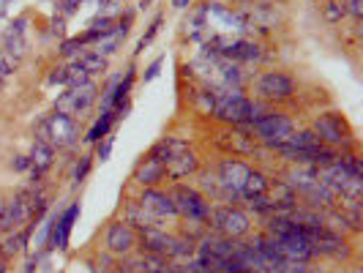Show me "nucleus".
Wrapping results in <instances>:
<instances>
[{
	"label": "nucleus",
	"instance_id": "nucleus-14",
	"mask_svg": "<svg viewBox=\"0 0 363 273\" xmlns=\"http://www.w3.org/2000/svg\"><path fill=\"white\" fill-rule=\"evenodd\" d=\"M140 208L147 211L153 218H162V216H178V211H175V202L169 194H164L159 189H145L143 191V197H140Z\"/></svg>",
	"mask_w": 363,
	"mask_h": 273
},
{
	"label": "nucleus",
	"instance_id": "nucleus-12",
	"mask_svg": "<svg viewBox=\"0 0 363 273\" xmlns=\"http://www.w3.org/2000/svg\"><path fill=\"white\" fill-rule=\"evenodd\" d=\"M137 246V233L134 227L128 224L126 218L123 221H112L107 230V249L112 255H123L126 257L131 249Z\"/></svg>",
	"mask_w": 363,
	"mask_h": 273
},
{
	"label": "nucleus",
	"instance_id": "nucleus-4",
	"mask_svg": "<svg viewBox=\"0 0 363 273\" xmlns=\"http://www.w3.org/2000/svg\"><path fill=\"white\" fill-rule=\"evenodd\" d=\"M175 211H178V216L189 218V221H200L205 224L208 218H211V202L205 194H200L197 189H189V186H178V191H175Z\"/></svg>",
	"mask_w": 363,
	"mask_h": 273
},
{
	"label": "nucleus",
	"instance_id": "nucleus-17",
	"mask_svg": "<svg viewBox=\"0 0 363 273\" xmlns=\"http://www.w3.org/2000/svg\"><path fill=\"white\" fill-rule=\"evenodd\" d=\"M164 178H167L164 164L153 162V159H145V162L134 169V181L140 183V186H147V189H153V186H156V183H162Z\"/></svg>",
	"mask_w": 363,
	"mask_h": 273
},
{
	"label": "nucleus",
	"instance_id": "nucleus-19",
	"mask_svg": "<svg viewBox=\"0 0 363 273\" xmlns=\"http://www.w3.org/2000/svg\"><path fill=\"white\" fill-rule=\"evenodd\" d=\"M183 150H189V145H186L183 140H175V137H164V140H159L156 145L150 147L147 159L167 164L169 159H172V156H178V153H183Z\"/></svg>",
	"mask_w": 363,
	"mask_h": 273
},
{
	"label": "nucleus",
	"instance_id": "nucleus-26",
	"mask_svg": "<svg viewBox=\"0 0 363 273\" xmlns=\"http://www.w3.org/2000/svg\"><path fill=\"white\" fill-rule=\"evenodd\" d=\"M323 14H325L328 22H339V19L345 17V3L342 0H328L325 6H323Z\"/></svg>",
	"mask_w": 363,
	"mask_h": 273
},
{
	"label": "nucleus",
	"instance_id": "nucleus-18",
	"mask_svg": "<svg viewBox=\"0 0 363 273\" xmlns=\"http://www.w3.org/2000/svg\"><path fill=\"white\" fill-rule=\"evenodd\" d=\"M164 169H167V175H169L172 181H178V178H186V175H191V172L197 169V156H194L191 150H183V153L172 156L169 162L164 164Z\"/></svg>",
	"mask_w": 363,
	"mask_h": 273
},
{
	"label": "nucleus",
	"instance_id": "nucleus-11",
	"mask_svg": "<svg viewBox=\"0 0 363 273\" xmlns=\"http://www.w3.org/2000/svg\"><path fill=\"white\" fill-rule=\"evenodd\" d=\"M79 218V202H72L57 221H52V233H50V249H57V252H66L69 249V238H72L74 221Z\"/></svg>",
	"mask_w": 363,
	"mask_h": 273
},
{
	"label": "nucleus",
	"instance_id": "nucleus-34",
	"mask_svg": "<svg viewBox=\"0 0 363 273\" xmlns=\"http://www.w3.org/2000/svg\"><path fill=\"white\" fill-rule=\"evenodd\" d=\"M50 82H52V85H66V69H52Z\"/></svg>",
	"mask_w": 363,
	"mask_h": 273
},
{
	"label": "nucleus",
	"instance_id": "nucleus-36",
	"mask_svg": "<svg viewBox=\"0 0 363 273\" xmlns=\"http://www.w3.org/2000/svg\"><path fill=\"white\" fill-rule=\"evenodd\" d=\"M52 33L55 36H63V33H66V30H63V17L52 19Z\"/></svg>",
	"mask_w": 363,
	"mask_h": 273
},
{
	"label": "nucleus",
	"instance_id": "nucleus-42",
	"mask_svg": "<svg viewBox=\"0 0 363 273\" xmlns=\"http://www.w3.org/2000/svg\"><path fill=\"white\" fill-rule=\"evenodd\" d=\"M99 3H101V6H109V3H115V0H99Z\"/></svg>",
	"mask_w": 363,
	"mask_h": 273
},
{
	"label": "nucleus",
	"instance_id": "nucleus-1",
	"mask_svg": "<svg viewBox=\"0 0 363 273\" xmlns=\"http://www.w3.org/2000/svg\"><path fill=\"white\" fill-rule=\"evenodd\" d=\"M213 115L224 123H233V126H246L252 123V101L238 91H224L216 96V107Z\"/></svg>",
	"mask_w": 363,
	"mask_h": 273
},
{
	"label": "nucleus",
	"instance_id": "nucleus-6",
	"mask_svg": "<svg viewBox=\"0 0 363 273\" xmlns=\"http://www.w3.org/2000/svg\"><path fill=\"white\" fill-rule=\"evenodd\" d=\"M208 221H213V227L218 230V235L224 238H243L249 230H252V221L249 216L243 213V211H238V208H216V211H211V218Z\"/></svg>",
	"mask_w": 363,
	"mask_h": 273
},
{
	"label": "nucleus",
	"instance_id": "nucleus-33",
	"mask_svg": "<svg viewBox=\"0 0 363 273\" xmlns=\"http://www.w3.org/2000/svg\"><path fill=\"white\" fill-rule=\"evenodd\" d=\"M82 0H60V17H72Z\"/></svg>",
	"mask_w": 363,
	"mask_h": 273
},
{
	"label": "nucleus",
	"instance_id": "nucleus-8",
	"mask_svg": "<svg viewBox=\"0 0 363 273\" xmlns=\"http://www.w3.org/2000/svg\"><path fill=\"white\" fill-rule=\"evenodd\" d=\"M200 19H205L208 25V33L211 30H216V33H233V30H243V17L235 14L233 9H227V6H221V3H208L205 9H202Z\"/></svg>",
	"mask_w": 363,
	"mask_h": 273
},
{
	"label": "nucleus",
	"instance_id": "nucleus-39",
	"mask_svg": "<svg viewBox=\"0 0 363 273\" xmlns=\"http://www.w3.org/2000/svg\"><path fill=\"white\" fill-rule=\"evenodd\" d=\"M6 197H3V194H0V218H3V213H6Z\"/></svg>",
	"mask_w": 363,
	"mask_h": 273
},
{
	"label": "nucleus",
	"instance_id": "nucleus-32",
	"mask_svg": "<svg viewBox=\"0 0 363 273\" xmlns=\"http://www.w3.org/2000/svg\"><path fill=\"white\" fill-rule=\"evenodd\" d=\"M162 66H164V57H156V60H153V63H150V66L145 69L143 79H145V82H153V79L162 74Z\"/></svg>",
	"mask_w": 363,
	"mask_h": 273
},
{
	"label": "nucleus",
	"instance_id": "nucleus-23",
	"mask_svg": "<svg viewBox=\"0 0 363 273\" xmlns=\"http://www.w3.org/2000/svg\"><path fill=\"white\" fill-rule=\"evenodd\" d=\"M77 63L85 69L88 74H104L107 72V57L99 52H82L77 57Z\"/></svg>",
	"mask_w": 363,
	"mask_h": 273
},
{
	"label": "nucleus",
	"instance_id": "nucleus-38",
	"mask_svg": "<svg viewBox=\"0 0 363 273\" xmlns=\"http://www.w3.org/2000/svg\"><path fill=\"white\" fill-rule=\"evenodd\" d=\"M33 271H36V257H33V260L25 265V273H33Z\"/></svg>",
	"mask_w": 363,
	"mask_h": 273
},
{
	"label": "nucleus",
	"instance_id": "nucleus-35",
	"mask_svg": "<svg viewBox=\"0 0 363 273\" xmlns=\"http://www.w3.org/2000/svg\"><path fill=\"white\" fill-rule=\"evenodd\" d=\"M11 167H14V169H28V167H30V159H28V156H14Z\"/></svg>",
	"mask_w": 363,
	"mask_h": 273
},
{
	"label": "nucleus",
	"instance_id": "nucleus-10",
	"mask_svg": "<svg viewBox=\"0 0 363 273\" xmlns=\"http://www.w3.org/2000/svg\"><path fill=\"white\" fill-rule=\"evenodd\" d=\"M96 101V85L93 82H85V85H77V88H69L57 99V109L55 112H63V115H79L91 107Z\"/></svg>",
	"mask_w": 363,
	"mask_h": 273
},
{
	"label": "nucleus",
	"instance_id": "nucleus-43",
	"mask_svg": "<svg viewBox=\"0 0 363 273\" xmlns=\"http://www.w3.org/2000/svg\"><path fill=\"white\" fill-rule=\"evenodd\" d=\"M3 82H6V77H3V74H0V88H3Z\"/></svg>",
	"mask_w": 363,
	"mask_h": 273
},
{
	"label": "nucleus",
	"instance_id": "nucleus-5",
	"mask_svg": "<svg viewBox=\"0 0 363 273\" xmlns=\"http://www.w3.org/2000/svg\"><path fill=\"white\" fill-rule=\"evenodd\" d=\"M249 172H252L249 164L238 162V159H224L218 164L216 183L221 186V197L235 202V197H240V189H243V181H246Z\"/></svg>",
	"mask_w": 363,
	"mask_h": 273
},
{
	"label": "nucleus",
	"instance_id": "nucleus-20",
	"mask_svg": "<svg viewBox=\"0 0 363 273\" xmlns=\"http://www.w3.org/2000/svg\"><path fill=\"white\" fill-rule=\"evenodd\" d=\"M25 17H19L14 25H11V30L6 33V44H3V50L6 55H11V57H22L25 55V47H28V41H25Z\"/></svg>",
	"mask_w": 363,
	"mask_h": 273
},
{
	"label": "nucleus",
	"instance_id": "nucleus-40",
	"mask_svg": "<svg viewBox=\"0 0 363 273\" xmlns=\"http://www.w3.org/2000/svg\"><path fill=\"white\" fill-rule=\"evenodd\" d=\"M6 9H9V0H0V14H3Z\"/></svg>",
	"mask_w": 363,
	"mask_h": 273
},
{
	"label": "nucleus",
	"instance_id": "nucleus-21",
	"mask_svg": "<svg viewBox=\"0 0 363 273\" xmlns=\"http://www.w3.org/2000/svg\"><path fill=\"white\" fill-rule=\"evenodd\" d=\"M268 189H271V183L262 172H249L243 181V189H240V197L249 202L259 200V197H268Z\"/></svg>",
	"mask_w": 363,
	"mask_h": 273
},
{
	"label": "nucleus",
	"instance_id": "nucleus-16",
	"mask_svg": "<svg viewBox=\"0 0 363 273\" xmlns=\"http://www.w3.org/2000/svg\"><path fill=\"white\" fill-rule=\"evenodd\" d=\"M221 57H227V60H259L262 52H259V47L252 44V41L238 38V41H227L221 47Z\"/></svg>",
	"mask_w": 363,
	"mask_h": 273
},
{
	"label": "nucleus",
	"instance_id": "nucleus-15",
	"mask_svg": "<svg viewBox=\"0 0 363 273\" xmlns=\"http://www.w3.org/2000/svg\"><path fill=\"white\" fill-rule=\"evenodd\" d=\"M30 169H33V178H38L41 172H47L50 167H52V159H55V147L47 143V140H41L38 137L33 147H30Z\"/></svg>",
	"mask_w": 363,
	"mask_h": 273
},
{
	"label": "nucleus",
	"instance_id": "nucleus-27",
	"mask_svg": "<svg viewBox=\"0 0 363 273\" xmlns=\"http://www.w3.org/2000/svg\"><path fill=\"white\" fill-rule=\"evenodd\" d=\"M159 28H162V17H156L153 22H150V28H147V33L143 38H140V44H137V52H143L147 44L153 41V38L159 36Z\"/></svg>",
	"mask_w": 363,
	"mask_h": 273
},
{
	"label": "nucleus",
	"instance_id": "nucleus-41",
	"mask_svg": "<svg viewBox=\"0 0 363 273\" xmlns=\"http://www.w3.org/2000/svg\"><path fill=\"white\" fill-rule=\"evenodd\" d=\"M0 273H6V260L0 257Z\"/></svg>",
	"mask_w": 363,
	"mask_h": 273
},
{
	"label": "nucleus",
	"instance_id": "nucleus-44",
	"mask_svg": "<svg viewBox=\"0 0 363 273\" xmlns=\"http://www.w3.org/2000/svg\"><path fill=\"white\" fill-rule=\"evenodd\" d=\"M150 3H153V0H143V6H150Z\"/></svg>",
	"mask_w": 363,
	"mask_h": 273
},
{
	"label": "nucleus",
	"instance_id": "nucleus-22",
	"mask_svg": "<svg viewBox=\"0 0 363 273\" xmlns=\"http://www.w3.org/2000/svg\"><path fill=\"white\" fill-rule=\"evenodd\" d=\"M112 123H115V109H101V115L96 118V123L88 128V134H85V143H101L104 137H109V131H112Z\"/></svg>",
	"mask_w": 363,
	"mask_h": 273
},
{
	"label": "nucleus",
	"instance_id": "nucleus-29",
	"mask_svg": "<svg viewBox=\"0 0 363 273\" xmlns=\"http://www.w3.org/2000/svg\"><path fill=\"white\" fill-rule=\"evenodd\" d=\"M99 145V150H96V159H101V162H107L109 156H112V145H115V137L109 134V137H104L101 143H96Z\"/></svg>",
	"mask_w": 363,
	"mask_h": 273
},
{
	"label": "nucleus",
	"instance_id": "nucleus-31",
	"mask_svg": "<svg viewBox=\"0 0 363 273\" xmlns=\"http://www.w3.org/2000/svg\"><path fill=\"white\" fill-rule=\"evenodd\" d=\"M91 156H82L79 159V164H77V169H74V181L77 183H82L85 178H88V172H91Z\"/></svg>",
	"mask_w": 363,
	"mask_h": 273
},
{
	"label": "nucleus",
	"instance_id": "nucleus-24",
	"mask_svg": "<svg viewBox=\"0 0 363 273\" xmlns=\"http://www.w3.org/2000/svg\"><path fill=\"white\" fill-rule=\"evenodd\" d=\"M126 221L131 224V227H140V230H145V227H156V218L150 216L147 211H143V208H140V202H134V205L128 208Z\"/></svg>",
	"mask_w": 363,
	"mask_h": 273
},
{
	"label": "nucleus",
	"instance_id": "nucleus-13",
	"mask_svg": "<svg viewBox=\"0 0 363 273\" xmlns=\"http://www.w3.org/2000/svg\"><path fill=\"white\" fill-rule=\"evenodd\" d=\"M137 246L143 249V255L169 257V246H172V235L162 233L159 227H145L137 235Z\"/></svg>",
	"mask_w": 363,
	"mask_h": 273
},
{
	"label": "nucleus",
	"instance_id": "nucleus-30",
	"mask_svg": "<svg viewBox=\"0 0 363 273\" xmlns=\"http://www.w3.org/2000/svg\"><path fill=\"white\" fill-rule=\"evenodd\" d=\"M82 38H72V41H66L63 44V50H60V55H66V57H79L82 55Z\"/></svg>",
	"mask_w": 363,
	"mask_h": 273
},
{
	"label": "nucleus",
	"instance_id": "nucleus-9",
	"mask_svg": "<svg viewBox=\"0 0 363 273\" xmlns=\"http://www.w3.org/2000/svg\"><path fill=\"white\" fill-rule=\"evenodd\" d=\"M257 93L265 101H287L295 93V82L284 72H265L257 82Z\"/></svg>",
	"mask_w": 363,
	"mask_h": 273
},
{
	"label": "nucleus",
	"instance_id": "nucleus-2",
	"mask_svg": "<svg viewBox=\"0 0 363 273\" xmlns=\"http://www.w3.org/2000/svg\"><path fill=\"white\" fill-rule=\"evenodd\" d=\"M252 126H255L257 137L273 147L284 145L292 134H295V123H292L284 112H265L262 118H257Z\"/></svg>",
	"mask_w": 363,
	"mask_h": 273
},
{
	"label": "nucleus",
	"instance_id": "nucleus-3",
	"mask_svg": "<svg viewBox=\"0 0 363 273\" xmlns=\"http://www.w3.org/2000/svg\"><path fill=\"white\" fill-rule=\"evenodd\" d=\"M41 140H47L52 147H72L79 140V126L72 115L55 112L41 123Z\"/></svg>",
	"mask_w": 363,
	"mask_h": 273
},
{
	"label": "nucleus",
	"instance_id": "nucleus-37",
	"mask_svg": "<svg viewBox=\"0 0 363 273\" xmlns=\"http://www.w3.org/2000/svg\"><path fill=\"white\" fill-rule=\"evenodd\" d=\"M189 3H191V0H172L175 9H189Z\"/></svg>",
	"mask_w": 363,
	"mask_h": 273
},
{
	"label": "nucleus",
	"instance_id": "nucleus-28",
	"mask_svg": "<svg viewBox=\"0 0 363 273\" xmlns=\"http://www.w3.org/2000/svg\"><path fill=\"white\" fill-rule=\"evenodd\" d=\"M17 66H19V60L17 57H11V55H0V74L3 77H11V74L17 72Z\"/></svg>",
	"mask_w": 363,
	"mask_h": 273
},
{
	"label": "nucleus",
	"instance_id": "nucleus-7",
	"mask_svg": "<svg viewBox=\"0 0 363 273\" xmlns=\"http://www.w3.org/2000/svg\"><path fill=\"white\" fill-rule=\"evenodd\" d=\"M314 134L320 137L323 145L330 147H345L350 140V128H347L345 118L339 112H325L314 121Z\"/></svg>",
	"mask_w": 363,
	"mask_h": 273
},
{
	"label": "nucleus",
	"instance_id": "nucleus-25",
	"mask_svg": "<svg viewBox=\"0 0 363 273\" xmlns=\"http://www.w3.org/2000/svg\"><path fill=\"white\" fill-rule=\"evenodd\" d=\"M85 82H91V74L74 60L72 66L66 69V88H77V85H85Z\"/></svg>",
	"mask_w": 363,
	"mask_h": 273
}]
</instances>
